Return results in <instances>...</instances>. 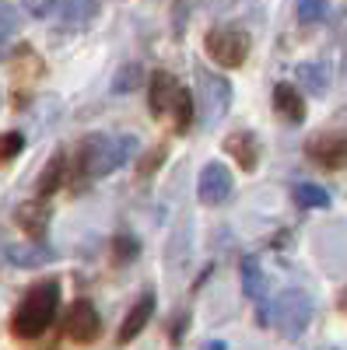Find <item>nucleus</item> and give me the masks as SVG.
Segmentation results:
<instances>
[{
	"mask_svg": "<svg viewBox=\"0 0 347 350\" xmlns=\"http://www.w3.org/2000/svg\"><path fill=\"white\" fill-rule=\"evenodd\" d=\"M267 315H270L267 323L277 333H284L287 340H295L312 323V298L305 295V291H298V287H287V291H281V295L270 301V312Z\"/></svg>",
	"mask_w": 347,
	"mask_h": 350,
	"instance_id": "7ed1b4c3",
	"label": "nucleus"
},
{
	"mask_svg": "<svg viewBox=\"0 0 347 350\" xmlns=\"http://www.w3.org/2000/svg\"><path fill=\"white\" fill-rule=\"evenodd\" d=\"M295 18H298L302 25L323 21V18H326V0H298V4H295Z\"/></svg>",
	"mask_w": 347,
	"mask_h": 350,
	"instance_id": "b1692460",
	"label": "nucleus"
},
{
	"mask_svg": "<svg viewBox=\"0 0 347 350\" xmlns=\"http://www.w3.org/2000/svg\"><path fill=\"white\" fill-rule=\"evenodd\" d=\"M4 256L18 270H36V267H46V262L56 259V252L46 242H14V245H8Z\"/></svg>",
	"mask_w": 347,
	"mask_h": 350,
	"instance_id": "9b49d317",
	"label": "nucleus"
},
{
	"mask_svg": "<svg viewBox=\"0 0 347 350\" xmlns=\"http://www.w3.org/2000/svg\"><path fill=\"white\" fill-rule=\"evenodd\" d=\"M179 92H183V84L172 77L168 70H155L151 74V81H148V109H151L155 120L172 116V105H176Z\"/></svg>",
	"mask_w": 347,
	"mask_h": 350,
	"instance_id": "1a4fd4ad",
	"label": "nucleus"
},
{
	"mask_svg": "<svg viewBox=\"0 0 347 350\" xmlns=\"http://www.w3.org/2000/svg\"><path fill=\"white\" fill-rule=\"evenodd\" d=\"M196 92H200V112H204V120L218 123L231 105V81L200 64L196 67Z\"/></svg>",
	"mask_w": 347,
	"mask_h": 350,
	"instance_id": "39448f33",
	"label": "nucleus"
},
{
	"mask_svg": "<svg viewBox=\"0 0 347 350\" xmlns=\"http://www.w3.org/2000/svg\"><path fill=\"white\" fill-rule=\"evenodd\" d=\"M21 8L32 18H49L56 8H60V0H21Z\"/></svg>",
	"mask_w": 347,
	"mask_h": 350,
	"instance_id": "cd10ccee",
	"label": "nucleus"
},
{
	"mask_svg": "<svg viewBox=\"0 0 347 350\" xmlns=\"http://www.w3.org/2000/svg\"><path fill=\"white\" fill-rule=\"evenodd\" d=\"M337 308H340V312H344V315H347V287H344V291H340V298H337Z\"/></svg>",
	"mask_w": 347,
	"mask_h": 350,
	"instance_id": "c85d7f7f",
	"label": "nucleus"
},
{
	"mask_svg": "<svg viewBox=\"0 0 347 350\" xmlns=\"http://www.w3.org/2000/svg\"><path fill=\"white\" fill-rule=\"evenodd\" d=\"M196 196L200 203H207V207H218V203H224L231 196V172L224 161H207L204 172H200L196 179Z\"/></svg>",
	"mask_w": 347,
	"mask_h": 350,
	"instance_id": "6e6552de",
	"label": "nucleus"
},
{
	"mask_svg": "<svg viewBox=\"0 0 347 350\" xmlns=\"http://www.w3.org/2000/svg\"><path fill=\"white\" fill-rule=\"evenodd\" d=\"M295 88H302V92L309 95H326L330 92V67L323 60H305L295 67Z\"/></svg>",
	"mask_w": 347,
	"mask_h": 350,
	"instance_id": "dca6fc26",
	"label": "nucleus"
},
{
	"mask_svg": "<svg viewBox=\"0 0 347 350\" xmlns=\"http://www.w3.org/2000/svg\"><path fill=\"white\" fill-rule=\"evenodd\" d=\"M239 284H242L246 298L264 301V295H267V273H264V267H259L256 256H242L239 259Z\"/></svg>",
	"mask_w": 347,
	"mask_h": 350,
	"instance_id": "f3484780",
	"label": "nucleus"
},
{
	"mask_svg": "<svg viewBox=\"0 0 347 350\" xmlns=\"http://www.w3.org/2000/svg\"><path fill=\"white\" fill-rule=\"evenodd\" d=\"M49 217H53V211H49V203H42V200H28V203H21V207L14 211L18 228L28 231L32 242H42L46 228H49Z\"/></svg>",
	"mask_w": 347,
	"mask_h": 350,
	"instance_id": "ddd939ff",
	"label": "nucleus"
},
{
	"mask_svg": "<svg viewBox=\"0 0 347 350\" xmlns=\"http://www.w3.org/2000/svg\"><path fill=\"white\" fill-rule=\"evenodd\" d=\"M224 151L239 161L242 172H256V165H259V140H256V133H249V130L228 133L224 137Z\"/></svg>",
	"mask_w": 347,
	"mask_h": 350,
	"instance_id": "4468645a",
	"label": "nucleus"
},
{
	"mask_svg": "<svg viewBox=\"0 0 347 350\" xmlns=\"http://www.w3.org/2000/svg\"><path fill=\"white\" fill-rule=\"evenodd\" d=\"M204 350H228V347H224V340H211Z\"/></svg>",
	"mask_w": 347,
	"mask_h": 350,
	"instance_id": "c756f323",
	"label": "nucleus"
},
{
	"mask_svg": "<svg viewBox=\"0 0 347 350\" xmlns=\"http://www.w3.org/2000/svg\"><path fill=\"white\" fill-rule=\"evenodd\" d=\"M67 151H56L49 161H46V168L39 172V183H36V189H39V196H53L56 189H60L64 183H67Z\"/></svg>",
	"mask_w": 347,
	"mask_h": 350,
	"instance_id": "a211bd4d",
	"label": "nucleus"
},
{
	"mask_svg": "<svg viewBox=\"0 0 347 350\" xmlns=\"http://www.w3.org/2000/svg\"><path fill=\"white\" fill-rule=\"evenodd\" d=\"M274 109L284 123H292V126L305 123V98L295 84H287V81L274 84Z\"/></svg>",
	"mask_w": 347,
	"mask_h": 350,
	"instance_id": "f8f14e48",
	"label": "nucleus"
},
{
	"mask_svg": "<svg viewBox=\"0 0 347 350\" xmlns=\"http://www.w3.org/2000/svg\"><path fill=\"white\" fill-rule=\"evenodd\" d=\"M165 158H168V148H165V144H158V148H151L148 154H144V158L137 161V175H140V179H148V175H155V172L165 165Z\"/></svg>",
	"mask_w": 347,
	"mask_h": 350,
	"instance_id": "393cba45",
	"label": "nucleus"
},
{
	"mask_svg": "<svg viewBox=\"0 0 347 350\" xmlns=\"http://www.w3.org/2000/svg\"><path fill=\"white\" fill-rule=\"evenodd\" d=\"M305 154H309V161H316L320 168H330V172L347 168V133L344 130H326V133L309 137Z\"/></svg>",
	"mask_w": 347,
	"mask_h": 350,
	"instance_id": "423d86ee",
	"label": "nucleus"
},
{
	"mask_svg": "<svg viewBox=\"0 0 347 350\" xmlns=\"http://www.w3.org/2000/svg\"><path fill=\"white\" fill-rule=\"evenodd\" d=\"M99 18V0H64L60 4V28L67 32H84Z\"/></svg>",
	"mask_w": 347,
	"mask_h": 350,
	"instance_id": "2eb2a0df",
	"label": "nucleus"
},
{
	"mask_svg": "<svg viewBox=\"0 0 347 350\" xmlns=\"http://www.w3.org/2000/svg\"><path fill=\"white\" fill-rule=\"evenodd\" d=\"M155 291H144V295L133 301V308L127 312V319H123V326H120V333H116V343H130V340H137L140 333H144V326L151 323V315H155Z\"/></svg>",
	"mask_w": 347,
	"mask_h": 350,
	"instance_id": "9d476101",
	"label": "nucleus"
},
{
	"mask_svg": "<svg viewBox=\"0 0 347 350\" xmlns=\"http://www.w3.org/2000/svg\"><path fill=\"white\" fill-rule=\"evenodd\" d=\"M204 53L218 67L235 70L249 60V36L239 32V28H211L204 36Z\"/></svg>",
	"mask_w": 347,
	"mask_h": 350,
	"instance_id": "20e7f679",
	"label": "nucleus"
},
{
	"mask_svg": "<svg viewBox=\"0 0 347 350\" xmlns=\"http://www.w3.org/2000/svg\"><path fill=\"white\" fill-rule=\"evenodd\" d=\"M56 312H60V280H42L28 291L21 298V305L14 308L11 333L18 340H39L53 326Z\"/></svg>",
	"mask_w": 347,
	"mask_h": 350,
	"instance_id": "f03ea898",
	"label": "nucleus"
},
{
	"mask_svg": "<svg viewBox=\"0 0 347 350\" xmlns=\"http://www.w3.org/2000/svg\"><path fill=\"white\" fill-rule=\"evenodd\" d=\"M144 81H148V74H144V64L127 60L120 70H116V77H112V95H130V92H137Z\"/></svg>",
	"mask_w": 347,
	"mask_h": 350,
	"instance_id": "6ab92c4d",
	"label": "nucleus"
},
{
	"mask_svg": "<svg viewBox=\"0 0 347 350\" xmlns=\"http://www.w3.org/2000/svg\"><path fill=\"white\" fill-rule=\"evenodd\" d=\"M186 329H190V308H179L176 315H172V323H168V340H172V347H183Z\"/></svg>",
	"mask_w": 347,
	"mask_h": 350,
	"instance_id": "bb28decb",
	"label": "nucleus"
},
{
	"mask_svg": "<svg viewBox=\"0 0 347 350\" xmlns=\"http://www.w3.org/2000/svg\"><path fill=\"white\" fill-rule=\"evenodd\" d=\"M64 333L74 343H95L102 336V315L88 298H77L64 315Z\"/></svg>",
	"mask_w": 347,
	"mask_h": 350,
	"instance_id": "0eeeda50",
	"label": "nucleus"
},
{
	"mask_svg": "<svg viewBox=\"0 0 347 350\" xmlns=\"http://www.w3.org/2000/svg\"><path fill=\"white\" fill-rule=\"evenodd\" d=\"M295 203H298V207H305V211H323V207H330V203H333V196L323 186H316V183H298L295 186Z\"/></svg>",
	"mask_w": 347,
	"mask_h": 350,
	"instance_id": "aec40b11",
	"label": "nucleus"
},
{
	"mask_svg": "<svg viewBox=\"0 0 347 350\" xmlns=\"http://www.w3.org/2000/svg\"><path fill=\"white\" fill-rule=\"evenodd\" d=\"M140 256V242L130 235V231H116L112 235V262L116 267H130Z\"/></svg>",
	"mask_w": 347,
	"mask_h": 350,
	"instance_id": "412c9836",
	"label": "nucleus"
},
{
	"mask_svg": "<svg viewBox=\"0 0 347 350\" xmlns=\"http://www.w3.org/2000/svg\"><path fill=\"white\" fill-rule=\"evenodd\" d=\"M21 151H25V133H18V130L0 133V165H11Z\"/></svg>",
	"mask_w": 347,
	"mask_h": 350,
	"instance_id": "5701e85b",
	"label": "nucleus"
},
{
	"mask_svg": "<svg viewBox=\"0 0 347 350\" xmlns=\"http://www.w3.org/2000/svg\"><path fill=\"white\" fill-rule=\"evenodd\" d=\"M137 148H140V140L133 133H123V137L88 133L77 144V168L70 175H81L84 183L105 179V175H112L120 165H127L137 154Z\"/></svg>",
	"mask_w": 347,
	"mask_h": 350,
	"instance_id": "f257e3e1",
	"label": "nucleus"
},
{
	"mask_svg": "<svg viewBox=\"0 0 347 350\" xmlns=\"http://www.w3.org/2000/svg\"><path fill=\"white\" fill-rule=\"evenodd\" d=\"M172 120H176V133H186L193 126V95L186 92V88L179 92L176 105H172Z\"/></svg>",
	"mask_w": 347,
	"mask_h": 350,
	"instance_id": "4be33fe9",
	"label": "nucleus"
},
{
	"mask_svg": "<svg viewBox=\"0 0 347 350\" xmlns=\"http://www.w3.org/2000/svg\"><path fill=\"white\" fill-rule=\"evenodd\" d=\"M14 28H18V14L8 11V8H0V60L8 56V39L14 36Z\"/></svg>",
	"mask_w": 347,
	"mask_h": 350,
	"instance_id": "a878e982",
	"label": "nucleus"
},
{
	"mask_svg": "<svg viewBox=\"0 0 347 350\" xmlns=\"http://www.w3.org/2000/svg\"><path fill=\"white\" fill-rule=\"evenodd\" d=\"M0 102H4V95H0Z\"/></svg>",
	"mask_w": 347,
	"mask_h": 350,
	"instance_id": "7c9ffc66",
	"label": "nucleus"
}]
</instances>
